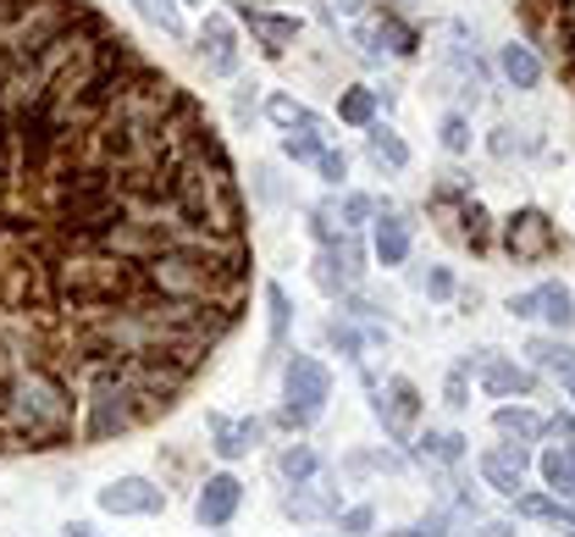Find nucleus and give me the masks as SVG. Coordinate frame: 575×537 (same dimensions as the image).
<instances>
[{
  "mask_svg": "<svg viewBox=\"0 0 575 537\" xmlns=\"http://www.w3.org/2000/svg\"><path fill=\"white\" fill-rule=\"evenodd\" d=\"M558 382H564V388H569V399H575V366H569V371L558 377Z\"/></svg>",
  "mask_w": 575,
  "mask_h": 537,
  "instance_id": "nucleus-38",
  "label": "nucleus"
},
{
  "mask_svg": "<svg viewBox=\"0 0 575 537\" xmlns=\"http://www.w3.org/2000/svg\"><path fill=\"white\" fill-rule=\"evenodd\" d=\"M365 217H371V200L365 194H349L343 200V222H365Z\"/></svg>",
  "mask_w": 575,
  "mask_h": 537,
  "instance_id": "nucleus-32",
  "label": "nucleus"
},
{
  "mask_svg": "<svg viewBox=\"0 0 575 537\" xmlns=\"http://www.w3.org/2000/svg\"><path fill=\"white\" fill-rule=\"evenodd\" d=\"M283 476H288V482H310V476H316V454H310L305 443L283 449Z\"/></svg>",
  "mask_w": 575,
  "mask_h": 537,
  "instance_id": "nucleus-25",
  "label": "nucleus"
},
{
  "mask_svg": "<svg viewBox=\"0 0 575 537\" xmlns=\"http://www.w3.org/2000/svg\"><path fill=\"white\" fill-rule=\"evenodd\" d=\"M62 537H95V531H89V526H84V520H73V526H67V531H62Z\"/></svg>",
  "mask_w": 575,
  "mask_h": 537,
  "instance_id": "nucleus-36",
  "label": "nucleus"
},
{
  "mask_svg": "<svg viewBox=\"0 0 575 537\" xmlns=\"http://www.w3.org/2000/svg\"><path fill=\"white\" fill-rule=\"evenodd\" d=\"M283 382H288V404H283V421H288V427H310V421L321 415L327 393H332V371H327L316 355H294Z\"/></svg>",
  "mask_w": 575,
  "mask_h": 537,
  "instance_id": "nucleus-1",
  "label": "nucleus"
},
{
  "mask_svg": "<svg viewBox=\"0 0 575 537\" xmlns=\"http://www.w3.org/2000/svg\"><path fill=\"white\" fill-rule=\"evenodd\" d=\"M542 482L558 493V498H575V449H542Z\"/></svg>",
  "mask_w": 575,
  "mask_h": 537,
  "instance_id": "nucleus-16",
  "label": "nucleus"
},
{
  "mask_svg": "<svg viewBox=\"0 0 575 537\" xmlns=\"http://www.w3.org/2000/svg\"><path fill=\"white\" fill-rule=\"evenodd\" d=\"M426 294H432V299H448V294H454V272H448V266L426 272Z\"/></svg>",
  "mask_w": 575,
  "mask_h": 537,
  "instance_id": "nucleus-31",
  "label": "nucleus"
},
{
  "mask_svg": "<svg viewBox=\"0 0 575 537\" xmlns=\"http://www.w3.org/2000/svg\"><path fill=\"white\" fill-rule=\"evenodd\" d=\"M525 454L520 449H492V454H481V476H487V487H498V493H520L525 487Z\"/></svg>",
  "mask_w": 575,
  "mask_h": 537,
  "instance_id": "nucleus-8",
  "label": "nucleus"
},
{
  "mask_svg": "<svg viewBox=\"0 0 575 537\" xmlns=\"http://www.w3.org/2000/svg\"><path fill=\"white\" fill-rule=\"evenodd\" d=\"M233 7H238V12H255V7H260V0H233Z\"/></svg>",
  "mask_w": 575,
  "mask_h": 537,
  "instance_id": "nucleus-39",
  "label": "nucleus"
},
{
  "mask_svg": "<svg viewBox=\"0 0 575 537\" xmlns=\"http://www.w3.org/2000/svg\"><path fill=\"white\" fill-rule=\"evenodd\" d=\"M553 432H564V438H575V415H558V421H547Z\"/></svg>",
  "mask_w": 575,
  "mask_h": 537,
  "instance_id": "nucleus-35",
  "label": "nucleus"
},
{
  "mask_svg": "<svg viewBox=\"0 0 575 537\" xmlns=\"http://www.w3.org/2000/svg\"><path fill=\"white\" fill-rule=\"evenodd\" d=\"M443 150H448V156H465V150H470V123H465L459 112L443 117Z\"/></svg>",
  "mask_w": 575,
  "mask_h": 537,
  "instance_id": "nucleus-26",
  "label": "nucleus"
},
{
  "mask_svg": "<svg viewBox=\"0 0 575 537\" xmlns=\"http://www.w3.org/2000/svg\"><path fill=\"white\" fill-rule=\"evenodd\" d=\"M332 344H338L343 355H354V349H360V338H354L349 327H338V322H332Z\"/></svg>",
  "mask_w": 575,
  "mask_h": 537,
  "instance_id": "nucleus-34",
  "label": "nucleus"
},
{
  "mask_svg": "<svg viewBox=\"0 0 575 537\" xmlns=\"http://www.w3.org/2000/svg\"><path fill=\"white\" fill-rule=\"evenodd\" d=\"M376 40H387V51H398V56H415V51H420V34H415L409 23H398L393 12L376 18Z\"/></svg>",
  "mask_w": 575,
  "mask_h": 537,
  "instance_id": "nucleus-20",
  "label": "nucleus"
},
{
  "mask_svg": "<svg viewBox=\"0 0 575 537\" xmlns=\"http://www.w3.org/2000/svg\"><path fill=\"white\" fill-rule=\"evenodd\" d=\"M338 526H343V531H349V537H371V526H376V515H371V509H365V504H354V509H349V515H343V520H338Z\"/></svg>",
  "mask_w": 575,
  "mask_h": 537,
  "instance_id": "nucleus-30",
  "label": "nucleus"
},
{
  "mask_svg": "<svg viewBox=\"0 0 575 537\" xmlns=\"http://www.w3.org/2000/svg\"><path fill=\"white\" fill-rule=\"evenodd\" d=\"M134 12H139L145 23H156L161 34H172V40L189 34V23H183V0H134Z\"/></svg>",
  "mask_w": 575,
  "mask_h": 537,
  "instance_id": "nucleus-17",
  "label": "nucleus"
},
{
  "mask_svg": "<svg viewBox=\"0 0 575 537\" xmlns=\"http://www.w3.org/2000/svg\"><path fill=\"white\" fill-rule=\"evenodd\" d=\"M283 156H288V161H316V156H321V128L288 134V139H283Z\"/></svg>",
  "mask_w": 575,
  "mask_h": 537,
  "instance_id": "nucleus-23",
  "label": "nucleus"
},
{
  "mask_svg": "<svg viewBox=\"0 0 575 537\" xmlns=\"http://www.w3.org/2000/svg\"><path fill=\"white\" fill-rule=\"evenodd\" d=\"M531 316H547L558 333L575 327V299H569V288H564V283H542V288L531 294Z\"/></svg>",
  "mask_w": 575,
  "mask_h": 537,
  "instance_id": "nucleus-11",
  "label": "nucleus"
},
{
  "mask_svg": "<svg viewBox=\"0 0 575 537\" xmlns=\"http://www.w3.org/2000/svg\"><path fill=\"white\" fill-rule=\"evenodd\" d=\"M238 498H244V482L238 476H211L205 487H200V504H194V515L205 520V526H227L233 520V509H238Z\"/></svg>",
  "mask_w": 575,
  "mask_h": 537,
  "instance_id": "nucleus-6",
  "label": "nucleus"
},
{
  "mask_svg": "<svg viewBox=\"0 0 575 537\" xmlns=\"http://www.w3.org/2000/svg\"><path fill=\"white\" fill-rule=\"evenodd\" d=\"M404 255H409V228L393 211H382V222H376V261L382 266H404Z\"/></svg>",
  "mask_w": 575,
  "mask_h": 537,
  "instance_id": "nucleus-15",
  "label": "nucleus"
},
{
  "mask_svg": "<svg viewBox=\"0 0 575 537\" xmlns=\"http://www.w3.org/2000/svg\"><path fill=\"white\" fill-rule=\"evenodd\" d=\"M420 454H432V460H443V465H454V460L465 454V438H459V432H432V438L420 443Z\"/></svg>",
  "mask_w": 575,
  "mask_h": 537,
  "instance_id": "nucleus-24",
  "label": "nucleus"
},
{
  "mask_svg": "<svg viewBox=\"0 0 575 537\" xmlns=\"http://www.w3.org/2000/svg\"><path fill=\"white\" fill-rule=\"evenodd\" d=\"M266 305H271V344H283V333H288V294L277 283H266Z\"/></svg>",
  "mask_w": 575,
  "mask_h": 537,
  "instance_id": "nucleus-27",
  "label": "nucleus"
},
{
  "mask_svg": "<svg viewBox=\"0 0 575 537\" xmlns=\"http://www.w3.org/2000/svg\"><path fill=\"white\" fill-rule=\"evenodd\" d=\"M481 537H514V531H509V526H487Z\"/></svg>",
  "mask_w": 575,
  "mask_h": 537,
  "instance_id": "nucleus-37",
  "label": "nucleus"
},
{
  "mask_svg": "<svg viewBox=\"0 0 575 537\" xmlns=\"http://www.w3.org/2000/svg\"><path fill=\"white\" fill-rule=\"evenodd\" d=\"M503 250H509L514 261H525V266L553 261V255H558V222H553L547 211L525 206V211H514V217L503 222Z\"/></svg>",
  "mask_w": 575,
  "mask_h": 537,
  "instance_id": "nucleus-2",
  "label": "nucleus"
},
{
  "mask_svg": "<svg viewBox=\"0 0 575 537\" xmlns=\"http://www.w3.org/2000/svg\"><path fill=\"white\" fill-rule=\"evenodd\" d=\"M498 67H503V78H509L514 90H536V84H542V56H536L531 45H520V40L498 51Z\"/></svg>",
  "mask_w": 575,
  "mask_h": 537,
  "instance_id": "nucleus-10",
  "label": "nucleus"
},
{
  "mask_svg": "<svg viewBox=\"0 0 575 537\" xmlns=\"http://www.w3.org/2000/svg\"><path fill=\"white\" fill-rule=\"evenodd\" d=\"M514 509H520V515H531V520H564V526H575V515H569V509H558V504H553V498H542V493H520V498H514Z\"/></svg>",
  "mask_w": 575,
  "mask_h": 537,
  "instance_id": "nucleus-22",
  "label": "nucleus"
},
{
  "mask_svg": "<svg viewBox=\"0 0 575 537\" xmlns=\"http://www.w3.org/2000/svg\"><path fill=\"white\" fill-rule=\"evenodd\" d=\"M376 415H382V427H387L393 443H409L415 438V421H420V388L409 377H393L387 393L376 399Z\"/></svg>",
  "mask_w": 575,
  "mask_h": 537,
  "instance_id": "nucleus-3",
  "label": "nucleus"
},
{
  "mask_svg": "<svg viewBox=\"0 0 575 537\" xmlns=\"http://www.w3.org/2000/svg\"><path fill=\"white\" fill-rule=\"evenodd\" d=\"M525 355H531L542 371H553V377H564V371L575 366V349H569V344H558V338H531V344H525Z\"/></svg>",
  "mask_w": 575,
  "mask_h": 537,
  "instance_id": "nucleus-19",
  "label": "nucleus"
},
{
  "mask_svg": "<svg viewBox=\"0 0 575 537\" xmlns=\"http://www.w3.org/2000/svg\"><path fill=\"white\" fill-rule=\"evenodd\" d=\"M492 427H498L509 443H536V438L547 432V421H542L536 410H520V404H503V410L492 415Z\"/></svg>",
  "mask_w": 575,
  "mask_h": 537,
  "instance_id": "nucleus-13",
  "label": "nucleus"
},
{
  "mask_svg": "<svg viewBox=\"0 0 575 537\" xmlns=\"http://www.w3.org/2000/svg\"><path fill=\"white\" fill-rule=\"evenodd\" d=\"M316 167H321V178H327V183H343V178H349V156H343V150H327V145H321Z\"/></svg>",
  "mask_w": 575,
  "mask_h": 537,
  "instance_id": "nucleus-28",
  "label": "nucleus"
},
{
  "mask_svg": "<svg viewBox=\"0 0 575 537\" xmlns=\"http://www.w3.org/2000/svg\"><path fill=\"white\" fill-rule=\"evenodd\" d=\"M161 504H167V493L156 482H145V476H123V482L100 487V509L106 515H156Z\"/></svg>",
  "mask_w": 575,
  "mask_h": 537,
  "instance_id": "nucleus-4",
  "label": "nucleus"
},
{
  "mask_svg": "<svg viewBox=\"0 0 575 537\" xmlns=\"http://www.w3.org/2000/svg\"><path fill=\"white\" fill-rule=\"evenodd\" d=\"M365 145H371V161H376V167H393V172H404V167H409V145H404L393 128L371 123V128H365Z\"/></svg>",
  "mask_w": 575,
  "mask_h": 537,
  "instance_id": "nucleus-14",
  "label": "nucleus"
},
{
  "mask_svg": "<svg viewBox=\"0 0 575 537\" xmlns=\"http://www.w3.org/2000/svg\"><path fill=\"white\" fill-rule=\"evenodd\" d=\"M200 56H205V67L216 73V78H233L238 73V34H233V23L227 18H205V29H200Z\"/></svg>",
  "mask_w": 575,
  "mask_h": 537,
  "instance_id": "nucleus-5",
  "label": "nucleus"
},
{
  "mask_svg": "<svg viewBox=\"0 0 575 537\" xmlns=\"http://www.w3.org/2000/svg\"><path fill=\"white\" fill-rule=\"evenodd\" d=\"M316 283H321V288H327V294H338V288H343V283H349V277H343V272H338V255H321V261H316Z\"/></svg>",
  "mask_w": 575,
  "mask_h": 537,
  "instance_id": "nucleus-29",
  "label": "nucleus"
},
{
  "mask_svg": "<svg viewBox=\"0 0 575 537\" xmlns=\"http://www.w3.org/2000/svg\"><path fill=\"white\" fill-rule=\"evenodd\" d=\"M481 388L498 393V399H525L536 388V377L520 371V366H509V360H481Z\"/></svg>",
  "mask_w": 575,
  "mask_h": 537,
  "instance_id": "nucleus-9",
  "label": "nucleus"
},
{
  "mask_svg": "<svg viewBox=\"0 0 575 537\" xmlns=\"http://www.w3.org/2000/svg\"><path fill=\"white\" fill-rule=\"evenodd\" d=\"M338 123H349V128H371V123H376V90H343V101H338Z\"/></svg>",
  "mask_w": 575,
  "mask_h": 537,
  "instance_id": "nucleus-18",
  "label": "nucleus"
},
{
  "mask_svg": "<svg viewBox=\"0 0 575 537\" xmlns=\"http://www.w3.org/2000/svg\"><path fill=\"white\" fill-rule=\"evenodd\" d=\"M443 393H448L454 410H465V404H470V399H465V371H448V388H443Z\"/></svg>",
  "mask_w": 575,
  "mask_h": 537,
  "instance_id": "nucleus-33",
  "label": "nucleus"
},
{
  "mask_svg": "<svg viewBox=\"0 0 575 537\" xmlns=\"http://www.w3.org/2000/svg\"><path fill=\"white\" fill-rule=\"evenodd\" d=\"M266 112H271V123H277V128H321V123H316L299 101H288V95H271V101H266Z\"/></svg>",
  "mask_w": 575,
  "mask_h": 537,
  "instance_id": "nucleus-21",
  "label": "nucleus"
},
{
  "mask_svg": "<svg viewBox=\"0 0 575 537\" xmlns=\"http://www.w3.org/2000/svg\"><path fill=\"white\" fill-rule=\"evenodd\" d=\"M249 18V34L271 51V56H283L294 40H299V18H288V12H266V7H255V12H244Z\"/></svg>",
  "mask_w": 575,
  "mask_h": 537,
  "instance_id": "nucleus-7",
  "label": "nucleus"
},
{
  "mask_svg": "<svg viewBox=\"0 0 575 537\" xmlns=\"http://www.w3.org/2000/svg\"><path fill=\"white\" fill-rule=\"evenodd\" d=\"M211 432H216V454H222V460H238V454H249V449H255L260 421H227V415H216V421H211Z\"/></svg>",
  "mask_w": 575,
  "mask_h": 537,
  "instance_id": "nucleus-12",
  "label": "nucleus"
}]
</instances>
